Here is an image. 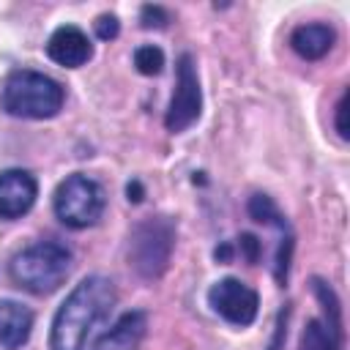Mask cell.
Segmentation results:
<instances>
[{"label": "cell", "mask_w": 350, "mask_h": 350, "mask_svg": "<svg viewBox=\"0 0 350 350\" xmlns=\"http://www.w3.org/2000/svg\"><path fill=\"white\" fill-rule=\"evenodd\" d=\"M118 301L115 284L101 276H85L60 304L49 331V350H85L90 331L112 312Z\"/></svg>", "instance_id": "6da1fadb"}, {"label": "cell", "mask_w": 350, "mask_h": 350, "mask_svg": "<svg viewBox=\"0 0 350 350\" xmlns=\"http://www.w3.org/2000/svg\"><path fill=\"white\" fill-rule=\"evenodd\" d=\"M71 262L74 257L68 246L57 241H36L14 254L8 271L16 287L33 295H49L66 282V276L71 273Z\"/></svg>", "instance_id": "7a4b0ae2"}, {"label": "cell", "mask_w": 350, "mask_h": 350, "mask_svg": "<svg viewBox=\"0 0 350 350\" xmlns=\"http://www.w3.org/2000/svg\"><path fill=\"white\" fill-rule=\"evenodd\" d=\"M63 101H66L63 85L30 68L8 74L0 90V107L14 118H30V120L55 118L63 109Z\"/></svg>", "instance_id": "3957f363"}, {"label": "cell", "mask_w": 350, "mask_h": 350, "mask_svg": "<svg viewBox=\"0 0 350 350\" xmlns=\"http://www.w3.org/2000/svg\"><path fill=\"white\" fill-rule=\"evenodd\" d=\"M175 224L167 216H148L129 232V265L142 279H159L172 257Z\"/></svg>", "instance_id": "277c9868"}, {"label": "cell", "mask_w": 350, "mask_h": 350, "mask_svg": "<svg viewBox=\"0 0 350 350\" xmlns=\"http://www.w3.org/2000/svg\"><path fill=\"white\" fill-rule=\"evenodd\" d=\"M104 205H107L104 189L82 172H74L66 180H60L55 189V197H52L55 216L71 230L93 227L101 219Z\"/></svg>", "instance_id": "5b68a950"}, {"label": "cell", "mask_w": 350, "mask_h": 350, "mask_svg": "<svg viewBox=\"0 0 350 350\" xmlns=\"http://www.w3.org/2000/svg\"><path fill=\"white\" fill-rule=\"evenodd\" d=\"M200 112H202V90H200L197 66H194V57L183 52L175 66V90H172V98L164 115V126L167 131L180 134L191 123H197Z\"/></svg>", "instance_id": "8992f818"}, {"label": "cell", "mask_w": 350, "mask_h": 350, "mask_svg": "<svg viewBox=\"0 0 350 350\" xmlns=\"http://www.w3.org/2000/svg\"><path fill=\"white\" fill-rule=\"evenodd\" d=\"M208 304L219 317H224L227 323H232L238 328L252 325L254 317H257V309H260L257 293L235 276H224L216 284H211Z\"/></svg>", "instance_id": "52a82bcc"}, {"label": "cell", "mask_w": 350, "mask_h": 350, "mask_svg": "<svg viewBox=\"0 0 350 350\" xmlns=\"http://www.w3.org/2000/svg\"><path fill=\"white\" fill-rule=\"evenodd\" d=\"M38 197V183L27 170L0 172V219L25 216Z\"/></svg>", "instance_id": "ba28073f"}, {"label": "cell", "mask_w": 350, "mask_h": 350, "mask_svg": "<svg viewBox=\"0 0 350 350\" xmlns=\"http://www.w3.org/2000/svg\"><path fill=\"white\" fill-rule=\"evenodd\" d=\"M46 55L63 68H79L93 57V46L85 30L77 25H60L46 41Z\"/></svg>", "instance_id": "9c48e42d"}, {"label": "cell", "mask_w": 350, "mask_h": 350, "mask_svg": "<svg viewBox=\"0 0 350 350\" xmlns=\"http://www.w3.org/2000/svg\"><path fill=\"white\" fill-rule=\"evenodd\" d=\"M33 331V312L11 298H0V347L19 350Z\"/></svg>", "instance_id": "30bf717a"}, {"label": "cell", "mask_w": 350, "mask_h": 350, "mask_svg": "<svg viewBox=\"0 0 350 350\" xmlns=\"http://www.w3.org/2000/svg\"><path fill=\"white\" fill-rule=\"evenodd\" d=\"M145 328H148V317L145 312L134 309V312H126L96 345L93 350H137L142 336H145Z\"/></svg>", "instance_id": "8fae6325"}, {"label": "cell", "mask_w": 350, "mask_h": 350, "mask_svg": "<svg viewBox=\"0 0 350 350\" xmlns=\"http://www.w3.org/2000/svg\"><path fill=\"white\" fill-rule=\"evenodd\" d=\"M336 41V33L331 25L325 22H309V25H298L290 36V46L304 57V60H320L323 55L331 52Z\"/></svg>", "instance_id": "7c38bea8"}, {"label": "cell", "mask_w": 350, "mask_h": 350, "mask_svg": "<svg viewBox=\"0 0 350 350\" xmlns=\"http://www.w3.org/2000/svg\"><path fill=\"white\" fill-rule=\"evenodd\" d=\"M312 293L317 295V301H320V306H323V314H325L323 325H325V328L331 331V336L342 345L345 331H342V306H339L336 293H334V290H331V284H328V282H323L320 276H312Z\"/></svg>", "instance_id": "4fadbf2b"}, {"label": "cell", "mask_w": 350, "mask_h": 350, "mask_svg": "<svg viewBox=\"0 0 350 350\" xmlns=\"http://www.w3.org/2000/svg\"><path fill=\"white\" fill-rule=\"evenodd\" d=\"M342 345L331 336V331L323 325V320H309L301 331L298 350H339Z\"/></svg>", "instance_id": "5bb4252c"}, {"label": "cell", "mask_w": 350, "mask_h": 350, "mask_svg": "<svg viewBox=\"0 0 350 350\" xmlns=\"http://www.w3.org/2000/svg\"><path fill=\"white\" fill-rule=\"evenodd\" d=\"M249 216L254 219V221H260V224H268V227H276V230H282V227H287V219L279 213V208H276V202L268 197V194H254V197H249Z\"/></svg>", "instance_id": "9a60e30c"}, {"label": "cell", "mask_w": 350, "mask_h": 350, "mask_svg": "<svg viewBox=\"0 0 350 350\" xmlns=\"http://www.w3.org/2000/svg\"><path fill=\"white\" fill-rule=\"evenodd\" d=\"M293 246H295V238H293V230L290 224L279 230V246H276V254H273V279L279 287L287 284V276H290V260H293Z\"/></svg>", "instance_id": "2e32d148"}, {"label": "cell", "mask_w": 350, "mask_h": 350, "mask_svg": "<svg viewBox=\"0 0 350 350\" xmlns=\"http://www.w3.org/2000/svg\"><path fill=\"white\" fill-rule=\"evenodd\" d=\"M134 66H137L139 74L156 77L164 68V52L159 46H153V44H142V46L134 49Z\"/></svg>", "instance_id": "e0dca14e"}, {"label": "cell", "mask_w": 350, "mask_h": 350, "mask_svg": "<svg viewBox=\"0 0 350 350\" xmlns=\"http://www.w3.org/2000/svg\"><path fill=\"white\" fill-rule=\"evenodd\" d=\"M139 22H142L145 30H150V27L161 30V27H167L170 14H167L161 5H142V11H139Z\"/></svg>", "instance_id": "ac0fdd59"}, {"label": "cell", "mask_w": 350, "mask_h": 350, "mask_svg": "<svg viewBox=\"0 0 350 350\" xmlns=\"http://www.w3.org/2000/svg\"><path fill=\"white\" fill-rule=\"evenodd\" d=\"M238 249H241V257H243L249 265H254V262L260 260L262 243H260L257 235H252V232H241V238H238Z\"/></svg>", "instance_id": "d6986e66"}, {"label": "cell", "mask_w": 350, "mask_h": 350, "mask_svg": "<svg viewBox=\"0 0 350 350\" xmlns=\"http://www.w3.org/2000/svg\"><path fill=\"white\" fill-rule=\"evenodd\" d=\"M93 27H96V36H98L101 41H112V38L120 33V22H118L115 14H101V16L93 22Z\"/></svg>", "instance_id": "ffe728a7"}, {"label": "cell", "mask_w": 350, "mask_h": 350, "mask_svg": "<svg viewBox=\"0 0 350 350\" xmlns=\"http://www.w3.org/2000/svg\"><path fill=\"white\" fill-rule=\"evenodd\" d=\"M287 317H290V306L279 309L276 323H273V339H271L268 350H282L284 347V339H287Z\"/></svg>", "instance_id": "44dd1931"}, {"label": "cell", "mask_w": 350, "mask_h": 350, "mask_svg": "<svg viewBox=\"0 0 350 350\" xmlns=\"http://www.w3.org/2000/svg\"><path fill=\"white\" fill-rule=\"evenodd\" d=\"M336 131H339L342 139L350 137V126H347V90L342 93V98L336 104Z\"/></svg>", "instance_id": "7402d4cb"}, {"label": "cell", "mask_w": 350, "mask_h": 350, "mask_svg": "<svg viewBox=\"0 0 350 350\" xmlns=\"http://www.w3.org/2000/svg\"><path fill=\"white\" fill-rule=\"evenodd\" d=\"M126 194H129V202H142V197H145L142 183L139 180H129L126 183Z\"/></svg>", "instance_id": "603a6c76"}, {"label": "cell", "mask_w": 350, "mask_h": 350, "mask_svg": "<svg viewBox=\"0 0 350 350\" xmlns=\"http://www.w3.org/2000/svg\"><path fill=\"white\" fill-rule=\"evenodd\" d=\"M213 257H216L219 262H227V260L232 257V246H230V243H221V246H216V252H213Z\"/></svg>", "instance_id": "cb8c5ba5"}]
</instances>
